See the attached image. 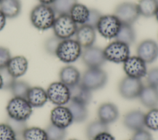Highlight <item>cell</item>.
Returning a JSON list of instances; mask_svg holds the SVG:
<instances>
[{
  "label": "cell",
  "mask_w": 158,
  "mask_h": 140,
  "mask_svg": "<svg viewBox=\"0 0 158 140\" xmlns=\"http://www.w3.org/2000/svg\"><path fill=\"white\" fill-rule=\"evenodd\" d=\"M81 77L79 70L76 67L70 64L62 67L59 72V81L69 87L80 83Z\"/></svg>",
  "instance_id": "20"
},
{
  "label": "cell",
  "mask_w": 158,
  "mask_h": 140,
  "mask_svg": "<svg viewBox=\"0 0 158 140\" xmlns=\"http://www.w3.org/2000/svg\"><path fill=\"white\" fill-rule=\"evenodd\" d=\"M93 140H115V139L109 131H107L98 134Z\"/></svg>",
  "instance_id": "41"
},
{
  "label": "cell",
  "mask_w": 158,
  "mask_h": 140,
  "mask_svg": "<svg viewBox=\"0 0 158 140\" xmlns=\"http://www.w3.org/2000/svg\"><path fill=\"white\" fill-rule=\"evenodd\" d=\"M154 17H155V18H156L157 21L158 22V7H157V10H156V13H155Z\"/></svg>",
  "instance_id": "45"
},
{
  "label": "cell",
  "mask_w": 158,
  "mask_h": 140,
  "mask_svg": "<svg viewBox=\"0 0 158 140\" xmlns=\"http://www.w3.org/2000/svg\"><path fill=\"white\" fill-rule=\"evenodd\" d=\"M136 38L135 29L132 25L122 24L115 40L123 42L128 46L133 45Z\"/></svg>",
  "instance_id": "25"
},
{
  "label": "cell",
  "mask_w": 158,
  "mask_h": 140,
  "mask_svg": "<svg viewBox=\"0 0 158 140\" xmlns=\"http://www.w3.org/2000/svg\"><path fill=\"white\" fill-rule=\"evenodd\" d=\"M62 40L55 35L48 38L44 44V47L46 52L50 55L55 56L57 49Z\"/></svg>",
  "instance_id": "34"
},
{
  "label": "cell",
  "mask_w": 158,
  "mask_h": 140,
  "mask_svg": "<svg viewBox=\"0 0 158 140\" xmlns=\"http://www.w3.org/2000/svg\"><path fill=\"white\" fill-rule=\"evenodd\" d=\"M89 9L85 5L77 2L71 9L69 15L77 25H85L88 18Z\"/></svg>",
  "instance_id": "26"
},
{
  "label": "cell",
  "mask_w": 158,
  "mask_h": 140,
  "mask_svg": "<svg viewBox=\"0 0 158 140\" xmlns=\"http://www.w3.org/2000/svg\"><path fill=\"white\" fill-rule=\"evenodd\" d=\"M69 140H78L77 139H69Z\"/></svg>",
  "instance_id": "46"
},
{
  "label": "cell",
  "mask_w": 158,
  "mask_h": 140,
  "mask_svg": "<svg viewBox=\"0 0 158 140\" xmlns=\"http://www.w3.org/2000/svg\"><path fill=\"white\" fill-rule=\"evenodd\" d=\"M138 98L140 103L148 109L158 107V88L144 85Z\"/></svg>",
  "instance_id": "19"
},
{
  "label": "cell",
  "mask_w": 158,
  "mask_h": 140,
  "mask_svg": "<svg viewBox=\"0 0 158 140\" xmlns=\"http://www.w3.org/2000/svg\"><path fill=\"white\" fill-rule=\"evenodd\" d=\"M46 92L48 100L56 106H65L70 100L69 87L60 81L50 84Z\"/></svg>",
  "instance_id": "8"
},
{
  "label": "cell",
  "mask_w": 158,
  "mask_h": 140,
  "mask_svg": "<svg viewBox=\"0 0 158 140\" xmlns=\"http://www.w3.org/2000/svg\"><path fill=\"white\" fill-rule=\"evenodd\" d=\"M103 52L106 61L114 63H123L130 56V46L116 40L109 43Z\"/></svg>",
  "instance_id": "7"
},
{
  "label": "cell",
  "mask_w": 158,
  "mask_h": 140,
  "mask_svg": "<svg viewBox=\"0 0 158 140\" xmlns=\"http://www.w3.org/2000/svg\"><path fill=\"white\" fill-rule=\"evenodd\" d=\"M54 35L61 40L71 39L75 35L78 25L69 15H60L56 17L52 27Z\"/></svg>",
  "instance_id": "5"
},
{
  "label": "cell",
  "mask_w": 158,
  "mask_h": 140,
  "mask_svg": "<svg viewBox=\"0 0 158 140\" xmlns=\"http://www.w3.org/2000/svg\"><path fill=\"white\" fill-rule=\"evenodd\" d=\"M48 140H64L67 136V130L49 123L45 128Z\"/></svg>",
  "instance_id": "32"
},
{
  "label": "cell",
  "mask_w": 158,
  "mask_h": 140,
  "mask_svg": "<svg viewBox=\"0 0 158 140\" xmlns=\"http://www.w3.org/2000/svg\"><path fill=\"white\" fill-rule=\"evenodd\" d=\"M131 140H153L151 133L144 128L134 132Z\"/></svg>",
  "instance_id": "40"
},
{
  "label": "cell",
  "mask_w": 158,
  "mask_h": 140,
  "mask_svg": "<svg viewBox=\"0 0 158 140\" xmlns=\"http://www.w3.org/2000/svg\"><path fill=\"white\" fill-rule=\"evenodd\" d=\"M38 1L40 2V4L49 5V6H51L54 1V0H38Z\"/></svg>",
  "instance_id": "43"
},
{
  "label": "cell",
  "mask_w": 158,
  "mask_h": 140,
  "mask_svg": "<svg viewBox=\"0 0 158 140\" xmlns=\"http://www.w3.org/2000/svg\"><path fill=\"white\" fill-rule=\"evenodd\" d=\"M11 57L10 50L5 47L0 46V71L6 69Z\"/></svg>",
  "instance_id": "39"
},
{
  "label": "cell",
  "mask_w": 158,
  "mask_h": 140,
  "mask_svg": "<svg viewBox=\"0 0 158 140\" xmlns=\"http://www.w3.org/2000/svg\"><path fill=\"white\" fill-rule=\"evenodd\" d=\"M146 64L137 55L130 56L123 63V69L127 76L141 79L146 76L148 72Z\"/></svg>",
  "instance_id": "12"
},
{
  "label": "cell",
  "mask_w": 158,
  "mask_h": 140,
  "mask_svg": "<svg viewBox=\"0 0 158 140\" xmlns=\"http://www.w3.org/2000/svg\"><path fill=\"white\" fill-rule=\"evenodd\" d=\"M77 2V0H54L51 6L57 15H69L71 9Z\"/></svg>",
  "instance_id": "29"
},
{
  "label": "cell",
  "mask_w": 158,
  "mask_h": 140,
  "mask_svg": "<svg viewBox=\"0 0 158 140\" xmlns=\"http://www.w3.org/2000/svg\"><path fill=\"white\" fill-rule=\"evenodd\" d=\"M83 49L75 39L62 40L56 53V56L62 62L70 64L81 57Z\"/></svg>",
  "instance_id": "3"
},
{
  "label": "cell",
  "mask_w": 158,
  "mask_h": 140,
  "mask_svg": "<svg viewBox=\"0 0 158 140\" xmlns=\"http://www.w3.org/2000/svg\"><path fill=\"white\" fill-rule=\"evenodd\" d=\"M6 123L13 129L17 136L22 135L25 130L27 128V121L17 120L8 117Z\"/></svg>",
  "instance_id": "36"
},
{
  "label": "cell",
  "mask_w": 158,
  "mask_h": 140,
  "mask_svg": "<svg viewBox=\"0 0 158 140\" xmlns=\"http://www.w3.org/2000/svg\"><path fill=\"white\" fill-rule=\"evenodd\" d=\"M17 135L7 123H0V140H15Z\"/></svg>",
  "instance_id": "35"
},
{
  "label": "cell",
  "mask_w": 158,
  "mask_h": 140,
  "mask_svg": "<svg viewBox=\"0 0 158 140\" xmlns=\"http://www.w3.org/2000/svg\"><path fill=\"white\" fill-rule=\"evenodd\" d=\"M107 131H109V125L99 119L89 122L85 130L86 136L89 140H93L98 134Z\"/></svg>",
  "instance_id": "27"
},
{
  "label": "cell",
  "mask_w": 158,
  "mask_h": 140,
  "mask_svg": "<svg viewBox=\"0 0 158 140\" xmlns=\"http://www.w3.org/2000/svg\"><path fill=\"white\" fill-rule=\"evenodd\" d=\"M26 99L32 107H41L48 101L46 90L40 86L31 87L28 91Z\"/></svg>",
  "instance_id": "21"
},
{
  "label": "cell",
  "mask_w": 158,
  "mask_h": 140,
  "mask_svg": "<svg viewBox=\"0 0 158 140\" xmlns=\"http://www.w3.org/2000/svg\"><path fill=\"white\" fill-rule=\"evenodd\" d=\"M136 55L146 64L154 63L158 58V44L151 39L143 40L136 47Z\"/></svg>",
  "instance_id": "13"
},
{
  "label": "cell",
  "mask_w": 158,
  "mask_h": 140,
  "mask_svg": "<svg viewBox=\"0 0 158 140\" xmlns=\"http://www.w3.org/2000/svg\"><path fill=\"white\" fill-rule=\"evenodd\" d=\"M145 113L138 109L128 111L123 117V124L124 126L133 132L143 129L144 125Z\"/></svg>",
  "instance_id": "15"
},
{
  "label": "cell",
  "mask_w": 158,
  "mask_h": 140,
  "mask_svg": "<svg viewBox=\"0 0 158 140\" xmlns=\"http://www.w3.org/2000/svg\"><path fill=\"white\" fill-rule=\"evenodd\" d=\"M22 137L23 140H48L45 129L35 126L27 127Z\"/></svg>",
  "instance_id": "30"
},
{
  "label": "cell",
  "mask_w": 158,
  "mask_h": 140,
  "mask_svg": "<svg viewBox=\"0 0 158 140\" xmlns=\"http://www.w3.org/2000/svg\"><path fill=\"white\" fill-rule=\"evenodd\" d=\"M67 105L72 114L73 122L82 123L87 119L88 110L86 105L71 99Z\"/></svg>",
  "instance_id": "23"
},
{
  "label": "cell",
  "mask_w": 158,
  "mask_h": 140,
  "mask_svg": "<svg viewBox=\"0 0 158 140\" xmlns=\"http://www.w3.org/2000/svg\"><path fill=\"white\" fill-rule=\"evenodd\" d=\"M6 20H7V17L3 14V12L0 10V31L4 28L6 24Z\"/></svg>",
  "instance_id": "42"
},
{
  "label": "cell",
  "mask_w": 158,
  "mask_h": 140,
  "mask_svg": "<svg viewBox=\"0 0 158 140\" xmlns=\"http://www.w3.org/2000/svg\"><path fill=\"white\" fill-rule=\"evenodd\" d=\"M121 25V22L114 14L102 15L98 22L96 30L101 36L106 39H115Z\"/></svg>",
  "instance_id": "9"
},
{
  "label": "cell",
  "mask_w": 158,
  "mask_h": 140,
  "mask_svg": "<svg viewBox=\"0 0 158 140\" xmlns=\"http://www.w3.org/2000/svg\"><path fill=\"white\" fill-rule=\"evenodd\" d=\"M81 58L87 68H101L107 61L103 49L94 45L83 49Z\"/></svg>",
  "instance_id": "11"
},
{
  "label": "cell",
  "mask_w": 158,
  "mask_h": 140,
  "mask_svg": "<svg viewBox=\"0 0 158 140\" xmlns=\"http://www.w3.org/2000/svg\"><path fill=\"white\" fill-rule=\"evenodd\" d=\"M143 87L141 79L126 76L118 82V92L125 99H135L138 98Z\"/></svg>",
  "instance_id": "6"
},
{
  "label": "cell",
  "mask_w": 158,
  "mask_h": 140,
  "mask_svg": "<svg viewBox=\"0 0 158 140\" xmlns=\"http://www.w3.org/2000/svg\"><path fill=\"white\" fill-rule=\"evenodd\" d=\"M96 29L88 25H82L78 26L75 33V40L82 49L94 45L96 39Z\"/></svg>",
  "instance_id": "18"
},
{
  "label": "cell",
  "mask_w": 158,
  "mask_h": 140,
  "mask_svg": "<svg viewBox=\"0 0 158 140\" xmlns=\"http://www.w3.org/2000/svg\"><path fill=\"white\" fill-rule=\"evenodd\" d=\"M140 16L149 18L154 16L158 7L157 0H139L136 4Z\"/></svg>",
  "instance_id": "28"
},
{
  "label": "cell",
  "mask_w": 158,
  "mask_h": 140,
  "mask_svg": "<svg viewBox=\"0 0 158 140\" xmlns=\"http://www.w3.org/2000/svg\"><path fill=\"white\" fill-rule=\"evenodd\" d=\"M28 68V61L27 58L22 55H17L10 58L6 69L13 78L17 79L25 74Z\"/></svg>",
  "instance_id": "16"
},
{
  "label": "cell",
  "mask_w": 158,
  "mask_h": 140,
  "mask_svg": "<svg viewBox=\"0 0 158 140\" xmlns=\"http://www.w3.org/2000/svg\"><path fill=\"white\" fill-rule=\"evenodd\" d=\"M6 109L8 117L22 121H27L33 112V107L26 98L19 97L10 99Z\"/></svg>",
  "instance_id": "2"
},
{
  "label": "cell",
  "mask_w": 158,
  "mask_h": 140,
  "mask_svg": "<svg viewBox=\"0 0 158 140\" xmlns=\"http://www.w3.org/2000/svg\"><path fill=\"white\" fill-rule=\"evenodd\" d=\"M70 99L88 106L92 99V91L85 87L80 82L69 87Z\"/></svg>",
  "instance_id": "22"
},
{
  "label": "cell",
  "mask_w": 158,
  "mask_h": 140,
  "mask_svg": "<svg viewBox=\"0 0 158 140\" xmlns=\"http://www.w3.org/2000/svg\"><path fill=\"white\" fill-rule=\"evenodd\" d=\"M102 14L98 9H89V12L86 23L85 25H88L96 29L98 22L102 17Z\"/></svg>",
  "instance_id": "37"
},
{
  "label": "cell",
  "mask_w": 158,
  "mask_h": 140,
  "mask_svg": "<svg viewBox=\"0 0 158 140\" xmlns=\"http://www.w3.org/2000/svg\"><path fill=\"white\" fill-rule=\"evenodd\" d=\"M56 14L51 6L39 4L35 6L30 14V20L32 26L40 31L52 28Z\"/></svg>",
  "instance_id": "1"
},
{
  "label": "cell",
  "mask_w": 158,
  "mask_h": 140,
  "mask_svg": "<svg viewBox=\"0 0 158 140\" xmlns=\"http://www.w3.org/2000/svg\"><path fill=\"white\" fill-rule=\"evenodd\" d=\"M30 87L31 86L26 81L17 79L12 82L9 90L14 97L26 98Z\"/></svg>",
  "instance_id": "31"
},
{
  "label": "cell",
  "mask_w": 158,
  "mask_h": 140,
  "mask_svg": "<svg viewBox=\"0 0 158 140\" xmlns=\"http://www.w3.org/2000/svg\"><path fill=\"white\" fill-rule=\"evenodd\" d=\"M108 76L101 68H87L81 77L80 83L91 91L104 88L107 84Z\"/></svg>",
  "instance_id": "4"
},
{
  "label": "cell",
  "mask_w": 158,
  "mask_h": 140,
  "mask_svg": "<svg viewBox=\"0 0 158 140\" xmlns=\"http://www.w3.org/2000/svg\"><path fill=\"white\" fill-rule=\"evenodd\" d=\"M0 1H1V0H0Z\"/></svg>",
  "instance_id": "48"
},
{
  "label": "cell",
  "mask_w": 158,
  "mask_h": 140,
  "mask_svg": "<svg viewBox=\"0 0 158 140\" xmlns=\"http://www.w3.org/2000/svg\"><path fill=\"white\" fill-rule=\"evenodd\" d=\"M114 14L122 24L132 25L140 16L137 4L131 2H123L118 4Z\"/></svg>",
  "instance_id": "10"
},
{
  "label": "cell",
  "mask_w": 158,
  "mask_h": 140,
  "mask_svg": "<svg viewBox=\"0 0 158 140\" xmlns=\"http://www.w3.org/2000/svg\"><path fill=\"white\" fill-rule=\"evenodd\" d=\"M15 140H20V139H16Z\"/></svg>",
  "instance_id": "47"
},
{
  "label": "cell",
  "mask_w": 158,
  "mask_h": 140,
  "mask_svg": "<svg viewBox=\"0 0 158 140\" xmlns=\"http://www.w3.org/2000/svg\"><path fill=\"white\" fill-rule=\"evenodd\" d=\"M51 123L66 129L73 122L72 114L65 106H56L50 113Z\"/></svg>",
  "instance_id": "14"
},
{
  "label": "cell",
  "mask_w": 158,
  "mask_h": 140,
  "mask_svg": "<svg viewBox=\"0 0 158 140\" xmlns=\"http://www.w3.org/2000/svg\"><path fill=\"white\" fill-rule=\"evenodd\" d=\"M146 77L148 85L158 88V66L148 71Z\"/></svg>",
  "instance_id": "38"
},
{
  "label": "cell",
  "mask_w": 158,
  "mask_h": 140,
  "mask_svg": "<svg viewBox=\"0 0 158 140\" xmlns=\"http://www.w3.org/2000/svg\"><path fill=\"white\" fill-rule=\"evenodd\" d=\"M98 119L109 125L116 122L119 117V111L117 106L110 102L102 103L98 108Z\"/></svg>",
  "instance_id": "17"
},
{
  "label": "cell",
  "mask_w": 158,
  "mask_h": 140,
  "mask_svg": "<svg viewBox=\"0 0 158 140\" xmlns=\"http://www.w3.org/2000/svg\"><path fill=\"white\" fill-rule=\"evenodd\" d=\"M0 10L7 18H15L21 13V1L20 0H1Z\"/></svg>",
  "instance_id": "24"
},
{
  "label": "cell",
  "mask_w": 158,
  "mask_h": 140,
  "mask_svg": "<svg viewBox=\"0 0 158 140\" xmlns=\"http://www.w3.org/2000/svg\"><path fill=\"white\" fill-rule=\"evenodd\" d=\"M145 126L152 131H158V107L149 109L145 114Z\"/></svg>",
  "instance_id": "33"
},
{
  "label": "cell",
  "mask_w": 158,
  "mask_h": 140,
  "mask_svg": "<svg viewBox=\"0 0 158 140\" xmlns=\"http://www.w3.org/2000/svg\"><path fill=\"white\" fill-rule=\"evenodd\" d=\"M3 79H2V76L0 73V90L2 89L3 88Z\"/></svg>",
  "instance_id": "44"
}]
</instances>
